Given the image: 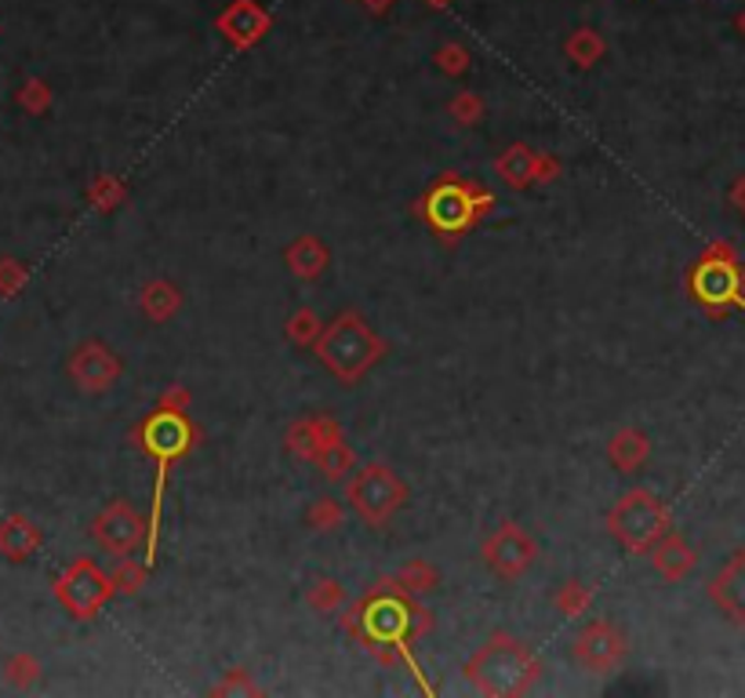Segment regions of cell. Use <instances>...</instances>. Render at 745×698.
<instances>
[{
	"label": "cell",
	"instance_id": "3957f363",
	"mask_svg": "<svg viewBox=\"0 0 745 698\" xmlns=\"http://www.w3.org/2000/svg\"><path fill=\"white\" fill-rule=\"evenodd\" d=\"M688 295L705 317L724 321L735 310H745V266L735 244L713 241L688 269Z\"/></svg>",
	"mask_w": 745,
	"mask_h": 698
},
{
	"label": "cell",
	"instance_id": "7a4b0ae2",
	"mask_svg": "<svg viewBox=\"0 0 745 698\" xmlns=\"http://www.w3.org/2000/svg\"><path fill=\"white\" fill-rule=\"evenodd\" d=\"M313 353L321 364L346 386H357L371 368H378L386 357V339L364 321L357 310L338 313L313 342Z\"/></svg>",
	"mask_w": 745,
	"mask_h": 698
},
{
	"label": "cell",
	"instance_id": "d590c367",
	"mask_svg": "<svg viewBox=\"0 0 745 698\" xmlns=\"http://www.w3.org/2000/svg\"><path fill=\"white\" fill-rule=\"evenodd\" d=\"M727 197H731V204H735L738 215L745 219V171L735 179V186H731V193H727Z\"/></svg>",
	"mask_w": 745,
	"mask_h": 698
},
{
	"label": "cell",
	"instance_id": "277c9868",
	"mask_svg": "<svg viewBox=\"0 0 745 698\" xmlns=\"http://www.w3.org/2000/svg\"><path fill=\"white\" fill-rule=\"evenodd\" d=\"M135 444L146 452L153 463H157V491H153V513H149V546H146V561L153 564V553H157V528H160V502H164V484H168L171 466L179 463L182 455H189V447L197 444V430L189 422L186 411H171V408H157L153 416L142 419V425L135 430Z\"/></svg>",
	"mask_w": 745,
	"mask_h": 698
},
{
	"label": "cell",
	"instance_id": "9a60e30c",
	"mask_svg": "<svg viewBox=\"0 0 745 698\" xmlns=\"http://www.w3.org/2000/svg\"><path fill=\"white\" fill-rule=\"evenodd\" d=\"M647 557H652V567L666 578V583H683V578L699 567V553H694L691 542L672 528L647 550Z\"/></svg>",
	"mask_w": 745,
	"mask_h": 698
},
{
	"label": "cell",
	"instance_id": "603a6c76",
	"mask_svg": "<svg viewBox=\"0 0 745 698\" xmlns=\"http://www.w3.org/2000/svg\"><path fill=\"white\" fill-rule=\"evenodd\" d=\"M41 546V531L30 524V520H8L4 528H0V550L8 553L11 561H26L33 550Z\"/></svg>",
	"mask_w": 745,
	"mask_h": 698
},
{
	"label": "cell",
	"instance_id": "1f68e13d",
	"mask_svg": "<svg viewBox=\"0 0 745 698\" xmlns=\"http://www.w3.org/2000/svg\"><path fill=\"white\" fill-rule=\"evenodd\" d=\"M452 117L458 124H477L480 117H483V102H480V95H472V91H463L458 99L452 102Z\"/></svg>",
	"mask_w": 745,
	"mask_h": 698
},
{
	"label": "cell",
	"instance_id": "44dd1931",
	"mask_svg": "<svg viewBox=\"0 0 745 698\" xmlns=\"http://www.w3.org/2000/svg\"><path fill=\"white\" fill-rule=\"evenodd\" d=\"M182 306V291L175 288L171 280H149L146 288L138 291V310L149 317L153 324H164L179 313Z\"/></svg>",
	"mask_w": 745,
	"mask_h": 698
},
{
	"label": "cell",
	"instance_id": "d4e9b609",
	"mask_svg": "<svg viewBox=\"0 0 745 698\" xmlns=\"http://www.w3.org/2000/svg\"><path fill=\"white\" fill-rule=\"evenodd\" d=\"M305 600H310L313 611L321 614H335L342 605H346V589L335 578H313L310 589H305Z\"/></svg>",
	"mask_w": 745,
	"mask_h": 698
},
{
	"label": "cell",
	"instance_id": "7402d4cb",
	"mask_svg": "<svg viewBox=\"0 0 745 698\" xmlns=\"http://www.w3.org/2000/svg\"><path fill=\"white\" fill-rule=\"evenodd\" d=\"M324 430H327V419L324 416H305V419H299L288 430V452L299 458V463H313V455H316V447H321V436H324Z\"/></svg>",
	"mask_w": 745,
	"mask_h": 698
},
{
	"label": "cell",
	"instance_id": "484cf974",
	"mask_svg": "<svg viewBox=\"0 0 745 698\" xmlns=\"http://www.w3.org/2000/svg\"><path fill=\"white\" fill-rule=\"evenodd\" d=\"M600 55H604V41H600L593 30H578L575 37L567 41V58H571L575 66H582V69L597 66Z\"/></svg>",
	"mask_w": 745,
	"mask_h": 698
},
{
	"label": "cell",
	"instance_id": "83f0119b",
	"mask_svg": "<svg viewBox=\"0 0 745 698\" xmlns=\"http://www.w3.org/2000/svg\"><path fill=\"white\" fill-rule=\"evenodd\" d=\"M316 335H321V317L313 310H294L288 321V339L294 346H313Z\"/></svg>",
	"mask_w": 745,
	"mask_h": 698
},
{
	"label": "cell",
	"instance_id": "5b68a950",
	"mask_svg": "<svg viewBox=\"0 0 745 698\" xmlns=\"http://www.w3.org/2000/svg\"><path fill=\"white\" fill-rule=\"evenodd\" d=\"M357 622L364 625V647H393V655H400L411 666L408 644L419 641L425 630H433V619L425 614L415 600H408L404 594H389L378 589L375 597H368L357 608Z\"/></svg>",
	"mask_w": 745,
	"mask_h": 698
},
{
	"label": "cell",
	"instance_id": "5bb4252c",
	"mask_svg": "<svg viewBox=\"0 0 745 698\" xmlns=\"http://www.w3.org/2000/svg\"><path fill=\"white\" fill-rule=\"evenodd\" d=\"M709 600L724 619L735 625L738 633H745V542L720 564V572L709 578Z\"/></svg>",
	"mask_w": 745,
	"mask_h": 698
},
{
	"label": "cell",
	"instance_id": "6da1fadb",
	"mask_svg": "<svg viewBox=\"0 0 745 698\" xmlns=\"http://www.w3.org/2000/svg\"><path fill=\"white\" fill-rule=\"evenodd\" d=\"M466 680L480 695L513 698L527 695L542 677V662L531 647L513 633H491L477 652L466 658Z\"/></svg>",
	"mask_w": 745,
	"mask_h": 698
},
{
	"label": "cell",
	"instance_id": "cb8c5ba5",
	"mask_svg": "<svg viewBox=\"0 0 745 698\" xmlns=\"http://www.w3.org/2000/svg\"><path fill=\"white\" fill-rule=\"evenodd\" d=\"M397 583H400V589H408V594H433V589L441 586V572H436L430 561L411 557L397 572Z\"/></svg>",
	"mask_w": 745,
	"mask_h": 698
},
{
	"label": "cell",
	"instance_id": "ffe728a7",
	"mask_svg": "<svg viewBox=\"0 0 745 698\" xmlns=\"http://www.w3.org/2000/svg\"><path fill=\"white\" fill-rule=\"evenodd\" d=\"M535 157H538V153L531 146H524V142H513L510 149L499 153L494 171H499V179L510 189H527L531 182H535Z\"/></svg>",
	"mask_w": 745,
	"mask_h": 698
},
{
	"label": "cell",
	"instance_id": "74e56055",
	"mask_svg": "<svg viewBox=\"0 0 745 698\" xmlns=\"http://www.w3.org/2000/svg\"><path fill=\"white\" fill-rule=\"evenodd\" d=\"M738 30H742V33H745V15H742V19H738Z\"/></svg>",
	"mask_w": 745,
	"mask_h": 698
},
{
	"label": "cell",
	"instance_id": "52a82bcc",
	"mask_svg": "<svg viewBox=\"0 0 745 698\" xmlns=\"http://www.w3.org/2000/svg\"><path fill=\"white\" fill-rule=\"evenodd\" d=\"M408 484L386 463H368L349 477L346 502L368 528H386L408 506Z\"/></svg>",
	"mask_w": 745,
	"mask_h": 698
},
{
	"label": "cell",
	"instance_id": "8fae6325",
	"mask_svg": "<svg viewBox=\"0 0 745 698\" xmlns=\"http://www.w3.org/2000/svg\"><path fill=\"white\" fill-rule=\"evenodd\" d=\"M480 557L502 583H516V578L527 575L531 564L538 561V542L531 539L527 528L513 524V520H502V524L483 539Z\"/></svg>",
	"mask_w": 745,
	"mask_h": 698
},
{
	"label": "cell",
	"instance_id": "4316f807",
	"mask_svg": "<svg viewBox=\"0 0 745 698\" xmlns=\"http://www.w3.org/2000/svg\"><path fill=\"white\" fill-rule=\"evenodd\" d=\"M589 605H593V589H589L586 583H564L560 594H557V608L560 614H567V619H575V614H582Z\"/></svg>",
	"mask_w": 745,
	"mask_h": 698
},
{
	"label": "cell",
	"instance_id": "ba28073f",
	"mask_svg": "<svg viewBox=\"0 0 745 698\" xmlns=\"http://www.w3.org/2000/svg\"><path fill=\"white\" fill-rule=\"evenodd\" d=\"M491 204H494V197L488 189L447 175V179L436 182L430 189V197H425V219H430L441 233H466L483 211H491Z\"/></svg>",
	"mask_w": 745,
	"mask_h": 698
},
{
	"label": "cell",
	"instance_id": "f1b7e54d",
	"mask_svg": "<svg viewBox=\"0 0 745 698\" xmlns=\"http://www.w3.org/2000/svg\"><path fill=\"white\" fill-rule=\"evenodd\" d=\"M113 578V589L116 594H127V597H135L138 589H142V583H146V567H142L138 561H132V557H121V567L110 575Z\"/></svg>",
	"mask_w": 745,
	"mask_h": 698
},
{
	"label": "cell",
	"instance_id": "7c38bea8",
	"mask_svg": "<svg viewBox=\"0 0 745 698\" xmlns=\"http://www.w3.org/2000/svg\"><path fill=\"white\" fill-rule=\"evenodd\" d=\"M625 652H630V641L611 619L586 622L571 644V658L589 673H614L625 662Z\"/></svg>",
	"mask_w": 745,
	"mask_h": 698
},
{
	"label": "cell",
	"instance_id": "8992f818",
	"mask_svg": "<svg viewBox=\"0 0 745 698\" xmlns=\"http://www.w3.org/2000/svg\"><path fill=\"white\" fill-rule=\"evenodd\" d=\"M669 528H672L669 506L647 488H633V491L619 495V502L608 510L611 539L619 542L625 553H636V557L652 550Z\"/></svg>",
	"mask_w": 745,
	"mask_h": 698
},
{
	"label": "cell",
	"instance_id": "d6a6232c",
	"mask_svg": "<svg viewBox=\"0 0 745 698\" xmlns=\"http://www.w3.org/2000/svg\"><path fill=\"white\" fill-rule=\"evenodd\" d=\"M436 63H441L444 74L458 77V74H466V69H469V52H466V47L447 44V47H441V52H436Z\"/></svg>",
	"mask_w": 745,
	"mask_h": 698
},
{
	"label": "cell",
	"instance_id": "836d02e7",
	"mask_svg": "<svg viewBox=\"0 0 745 698\" xmlns=\"http://www.w3.org/2000/svg\"><path fill=\"white\" fill-rule=\"evenodd\" d=\"M244 677H247L244 669H230V673H226V680H222V684H215V695H233V691H244V695H258V684L244 680Z\"/></svg>",
	"mask_w": 745,
	"mask_h": 698
},
{
	"label": "cell",
	"instance_id": "d6986e66",
	"mask_svg": "<svg viewBox=\"0 0 745 698\" xmlns=\"http://www.w3.org/2000/svg\"><path fill=\"white\" fill-rule=\"evenodd\" d=\"M647 455H652V441L636 425H625V430H619L608 441V458L619 473H636L647 463Z\"/></svg>",
	"mask_w": 745,
	"mask_h": 698
},
{
	"label": "cell",
	"instance_id": "f546056e",
	"mask_svg": "<svg viewBox=\"0 0 745 698\" xmlns=\"http://www.w3.org/2000/svg\"><path fill=\"white\" fill-rule=\"evenodd\" d=\"M305 520H310V528H316V531H335L342 524V506L335 499H316L310 506V513H305Z\"/></svg>",
	"mask_w": 745,
	"mask_h": 698
},
{
	"label": "cell",
	"instance_id": "2e32d148",
	"mask_svg": "<svg viewBox=\"0 0 745 698\" xmlns=\"http://www.w3.org/2000/svg\"><path fill=\"white\" fill-rule=\"evenodd\" d=\"M219 30L233 47H252L269 30V15L258 0H233L226 15L219 19Z\"/></svg>",
	"mask_w": 745,
	"mask_h": 698
},
{
	"label": "cell",
	"instance_id": "4fadbf2b",
	"mask_svg": "<svg viewBox=\"0 0 745 698\" xmlns=\"http://www.w3.org/2000/svg\"><path fill=\"white\" fill-rule=\"evenodd\" d=\"M121 375H124V361L116 357L113 346H105L99 339L80 342L74 357H69V378H74V386L85 389V394H105V389L121 383Z\"/></svg>",
	"mask_w": 745,
	"mask_h": 698
},
{
	"label": "cell",
	"instance_id": "9c48e42d",
	"mask_svg": "<svg viewBox=\"0 0 745 698\" xmlns=\"http://www.w3.org/2000/svg\"><path fill=\"white\" fill-rule=\"evenodd\" d=\"M113 578L102 572L99 564H94L91 557H80V561H74L66 567L63 575H58V583H55V597H58V605H63L74 619H80V622H91V619H99L102 614V608L110 605L113 600Z\"/></svg>",
	"mask_w": 745,
	"mask_h": 698
},
{
	"label": "cell",
	"instance_id": "e0dca14e",
	"mask_svg": "<svg viewBox=\"0 0 745 698\" xmlns=\"http://www.w3.org/2000/svg\"><path fill=\"white\" fill-rule=\"evenodd\" d=\"M283 263H288V269L299 280H316V277H324V269L331 266V252L321 236L302 233L283 247Z\"/></svg>",
	"mask_w": 745,
	"mask_h": 698
},
{
	"label": "cell",
	"instance_id": "8d00e7d4",
	"mask_svg": "<svg viewBox=\"0 0 745 698\" xmlns=\"http://www.w3.org/2000/svg\"><path fill=\"white\" fill-rule=\"evenodd\" d=\"M393 4V0H364V8H371V11H378V15H382V11Z\"/></svg>",
	"mask_w": 745,
	"mask_h": 698
},
{
	"label": "cell",
	"instance_id": "4dcf8cb0",
	"mask_svg": "<svg viewBox=\"0 0 745 698\" xmlns=\"http://www.w3.org/2000/svg\"><path fill=\"white\" fill-rule=\"evenodd\" d=\"M91 200L99 211H113L124 200V186L116 179H110V175H99V179H94V189H91Z\"/></svg>",
	"mask_w": 745,
	"mask_h": 698
},
{
	"label": "cell",
	"instance_id": "ac0fdd59",
	"mask_svg": "<svg viewBox=\"0 0 745 698\" xmlns=\"http://www.w3.org/2000/svg\"><path fill=\"white\" fill-rule=\"evenodd\" d=\"M313 463L321 466L324 480H331V484L349 477V469H353V447L346 444V433H342L331 419H327V430L321 436V447H316Z\"/></svg>",
	"mask_w": 745,
	"mask_h": 698
},
{
	"label": "cell",
	"instance_id": "30bf717a",
	"mask_svg": "<svg viewBox=\"0 0 745 698\" xmlns=\"http://www.w3.org/2000/svg\"><path fill=\"white\" fill-rule=\"evenodd\" d=\"M91 539L94 546L113 553V557H132V553L149 546V520H142V513L132 502L113 499L94 513Z\"/></svg>",
	"mask_w": 745,
	"mask_h": 698
},
{
	"label": "cell",
	"instance_id": "e575fe53",
	"mask_svg": "<svg viewBox=\"0 0 745 698\" xmlns=\"http://www.w3.org/2000/svg\"><path fill=\"white\" fill-rule=\"evenodd\" d=\"M160 408H171V411H186L189 408V394L182 386H171L160 394Z\"/></svg>",
	"mask_w": 745,
	"mask_h": 698
}]
</instances>
